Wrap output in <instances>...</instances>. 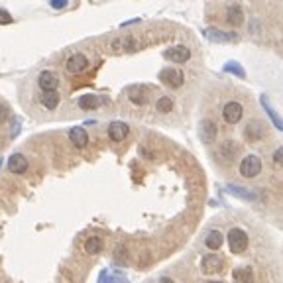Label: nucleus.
<instances>
[{
    "label": "nucleus",
    "instance_id": "1",
    "mask_svg": "<svg viewBox=\"0 0 283 283\" xmlns=\"http://www.w3.org/2000/svg\"><path fill=\"white\" fill-rule=\"evenodd\" d=\"M110 49L112 51H128V53H132V51H138L142 49V41L138 37H134V35H118V37H114L112 41H110Z\"/></svg>",
    "mask_w": 283,
    "mask_h": 283
},
{
    "label": "nucleus",
    "instance_id": "2",
    "mask_svg": "<svg viewBox=\"0 0 283 283\" xmlns=\"http://www.w3.org/2000/svg\"><path fill=\"white\" fill-rule=\"evenodd\" d=\"M248 244H250L248 234H246L242 228H232V230L228 232V246H230V250H232L234 254L246 252Z\"/></svg>",
    "mask_w": 283,
    "mask_h": 283
},
{
    "label": "nucleus",
    "instance_id": "3",
    "mask_svg": "<svg viewBox=\"0 0 283 283\" xmlns=\"http://www.w3.org/2000/svg\"><path fill=\"white\" fill-rule=\"evenodd\" d=\"M262 171V161L258 155H246L240 163V175L246 177V179H252V177H258Z\"/></svg>",
    "mask_w": 283,
    "mask_h": 283
},
{
    "label": "nucleus",
    "instance_id": "4",
    "mask_svg": "<svg viewBox=\"0 0 283 283\" xmlns=\"http://www.w3.org/2000/svg\"><path fill=\"white\" fill-rule=\"evenodd\" d=\"M159 81L167 87H173V89H179L183 83H185V75L179 71V69H173V67H165L161 69L159 73Z\"/></svg>",
    "mask_w": 283,
    "mask_h": 283
},
{
    "label": "nucleus",
    "instance_id": "5",
    "mask_svg": "<svg viewBox=\"0 0 283 283\" xmlns=\"http://www.w3.org/2000/svg\"><path fill=\"white\" fill-rule=\"evenodd\" d=\"M242 116H244V106H242L238 101H230V103L224 105V108H222V118H224V122H228V124H238V122L242 120Z\"/></svg>",
    "mask_w": 283,
    "mask_h": 283
},
{
    "label": "nucleus",
    "instance_id": "6",
    "mask_svg": "<svg viewBox=\"0 0 283 283\" xmlns=\"http://www.w3.org/2000/svg\"><path fill=\"white\" fill-rule=\"evenodd\" d=\"M163 57L167 61H173V63H185L191 59V49L185 45H173V47L163 51Z\"/></svg>",
    "mask_w": 283,
    "mask_h": 283
},
{
    "label": "nucleus",
    "instance_id": "7",
    "mask_svg": "<svg viewBox=\"0 0 283 283\" xmlns=\"http://www.w3.org/2000/svg\"><path fill=\"white\" fill-rule=\"evenodd\" d=\"M205 35H207V39H211V41H214V43L238 41V34H234V32H222V30H216V28H207V30H205Z\"/></svg>",
    "mask_w": 283,
    "mask_h": 283
},
{
    "label": "nucleus",
    "instance_id": "8",
    "mask_svg": "<svg viewBox=\"0 0 283 283\" xmlns=\"http://www.w3.org/2000/svg\"><path fill=\"white\" fill-rule=\"evenodd\" d=\"M65 67H67V71H69V73L79 75V73H83V71L89 67V59H87V55H85V53H73V55L67 59Z\"/></svg>",
    "mask_w": 283,
    "mask_h": 283
},
{
    "label": "nucleus",
    "instance_id": "9",
    "mask_svg": "<svg viewBox=\"0 0 283 283\" xmlns=\"http://www.w3.org/2000/svg\"><path fill=\"white\" fill-rule=\"evenodd\" d=\"M37 85L39 89L45 93V91H57L59 87V77L55 71H41L39 77H37Z\"/></svg>",
    "mask_w": 283,
    "mask_h": 283
},
{
    "label": "nucleus",
    "instance_id": "10",
    "mask_svg": "<svg viewBox=\"0 0 283 283\" xmlns=\"http://www.w3.org/2000/svg\"><path fill=\"white\" fill-rule=\"evenodd\" d=\"M201 270H203V274H207V276L218 274V272L222 270V258H218V256H214V254L205 256V258H203V264H201Z\"/></svg>",
    "mask_w": 283,
    "mask_h": 283
},
{
    "label": "nucleus",
    "instance_id": "11",
    "mask_svg": "<svg viewBox=\"0 0 283 283\" xmlns=\"http://www.w3.org/2000/svg\"><path fill=\"white\" fill-rule=\"evenodd\" d=\"M130 134V128H128V124L126 122H110V126H108V136H110V140L112 142H122L126 140V136Z\"/></svg>",
    "mask_w": 283,
    "mask_h": 283
},
{
    "label": "nucleus",
    "instance_id": "12",
    "mask_svg": "<svg viewBox=\"0 0 283 283\" xmlns=\"http://www.w3.org/2000/svg\"><path fill=\"white\" fill-rule=\"evenodd\" d=\"M8 169L12 173H26L28 171V159L22 155V153H14L10 159H8Z\"/></svg>",
    "mask_w": 283,
    "mask_h": 283
},
{
    "label": "nucleus",
    "instance_id": "13",
    "mask_svg": "<svg viewBox=\"0 0 283 283\" xmlns=\"http://www.w3.org/2000/svg\"><path fill=\"white\" fill-rule=\"evenodd\" d=\"M226 22L232 24V26H240L244 22V10H242V6H238V4L228 6L226 8Z\"/></svg>",
    "mask_w": 283,
    "mask_h": 283
},
{
    "label": "nucleus",
    "instance_id": "14",
    "mask_svg": "<svg viewBox=\"0 0 283 283\" xmlns=\"http://www.w3.org/2000/svg\"><path fill=\"white\" fill-rule=\"evenodd\" d=\"M59 101H61V97H59L57 91H45V93H41V97H39V103H41L47 110H55V108L59 106Z\"/></svg>",
    "mask_w": 283,
    "mask_h": 283
},
{
    "label": "nucleus",
    "instance_id": "15",
    "mask_svg": "<svg viewBox=\"0 0 283 283\" xmlns=\"http://www.w3.org/2000/svg\"><path fill=\"white\" fill-rule=\"evenodd\" d=\"M222 242H224V236L220 230H211L205 238V244L209 250H220L222 248Z\"/></svg>",
    "mask_w": 283,
    "mask_h": 283
},
{
    "label": "nucleus",
    "instance_id": "16",
    "mask_svg": "<svg viewBox=\"0 0 283 283\" xmlns=\"http://www.w3.org/2000/svg\"><path fill=\"white\" fill-rule=\"evenodd\" d=\"M246 138H248L250 142L262 140V138H264V124H262V122H258V120L250 122V124L246 126Z\"/></svg>",
    "mask_w": 283,
    "mask_h": 283
},
{
    "label": "nucleus",
    "instance_id": "17",
    "mask_svg": "<svg viewBox=\"0 0 283 283\" xmlns=\"http://www.w3.org/2000/svg\"><path fill=\"white\" fill-rule=\"evenodd\" d=\"M69 138L71 142L77 145V147H85L87 143H89V134L85 132V128H71V132H69Z\"/></svg>",
    "mask_w": 283,
    "mask_h": 283
},
{
    "label": "nucleus",
    "instance_id": "18",
    "mask_svg": "<svg viewBox=\"0 0 283 283\" xmlns=\"http://www.w3.org/2000/svg\"><path fill=\"white\" fill-rule=\"evenodd\" d=\"M103 248H105V242H103V238H99V236H91V238L85 242V250H87V254H91V256L101 254Z\"/></svg>",
    "mask_w": 283,
    "mask_h": 283
},
{
    "label": "nucleus",
    "instance_id": "19",
    "mask_svg": "<svg viewBox=\"0 0 283 283\" xmlns=\"http://www.w3.org/2000/svg\"><path fill=\"white\" fill-rule=\"evenodd\" d=\"M201 136H203V142H205V143H211V142L214 140V138H216V126H214V122L205 120L203 126H201Z\"/></svg>",
    "mask_w": 283,
    "mask_h": 283
},
{
    "label": "nucleus",
    "instance_id": "20",
    "mask_svg": "<svg viewBox=\"0 0 283 283\" xmlns=\"http://www.w3.org/2000/svg\"><path fill=\"white\" fill-rule=\"evenodd\" d=\"M128 99L134 103V105H143L147 101V91L143 87H130L128 89Z\"/></svg>",
    "mask_w": 283,
    "mask_h": 283
},
{
    "label": "nucleus",
    "instance_id": "21",
    "mask_svg": "<svg viewBox=\"0 0 283 283\" xmlns=\"http://www.w3.org/2000/svg\"><path fill=\"white\" fill-rule=\"evenodd\" d=\"M99 105H101V101L95 95H83V97H79V106L83 110H95Z\"/></svg>",
    "mask_w": 283,
    "mask_h": 283
},
{
    "label": "nucleus",
    "instance_id": "22",
    "mask_svg": "<svg viewBox=\"0 0 283 283\" xmlns=\"http://www.w3.org/2000/svg\"><path fill=\"white\" fill-rule=\"evenodd\" d=\"M218 153L224 157V159H232L236 153H238V145L234 143V142H222L220 143V149H218Z\"/></svg>",
    "mask_w": 283,
    "mask_h": 283
},
{
    "label": "nucleus",
    "instance_id": "23",
    "mask_svg": "<svg viewBox=\"0 0 283 283\" xmlns=\"http://www.w3.org/2000/svg\"><path fill=\"white\" fill-rule=\"evenodd\" d=\"M155 108H157V112L167 114V112H171V110H173V101H171L169 97H159V99H157Z\"/></svg>",
    "mask_w": 283,
    "mask_h": 283
},
{
    "label": "nucleus",
    "instance_id": "24",
    "mask_svg": "<svg viewBox=\"0 0 283 283\" xmlns=\"http://www.w3.org/2000/svg\"><path fill=\"white\" fill-rule=\"evenodd\" d=\"M234 280L236 282H244V283H248L250 280H252V270H236L234 272Z\"/></svg>",
    "mask_w": 283,
    "mask_h": 283
},
{
    "label": "nucleus",
    "instance_id": "25",
    "mask_svg": "<svg viewBox=\"0 0 283 283\" xmlns=\"http://www.w3.org/2000/svg\"><path fill=\"white\" fill-rule=\"evenodd\" d=\"M224 71H230V73H234V75H238V77H246V73H244V69L238 65V63H226L224 65Z\"/></svg>",
    "mask_w": 283,
    "mask_h": 283
},
{
    "label": "nucleus",
    "instance_id": "26",
    "mask_svg": "<svg viewBox=\"0 0 283 283\" xmlns=\"http://www.w3.org/2000/svg\"><path fill=\"white\" fill-rule=\"evenodd\" d=\"M262 105H264V108H266V110L270 112V116H272V120H274V124H276V128H282V120H280V116H278V114H276V112L272 110V106L268 105V101H266L264 97H262Z\"/></svg>",
    "mask_w": 283,
    "mask_h": 283
},
{
    "label": "nucleus",
    "instance_id": "27",
    "mask_svg": "<svg viewBox=\"0 0 283 283\" xmlns=\"http://www.w3.org/2000/svg\"><path fill=\"white\" fill-rule=\"evenodd\" d=\"M12 22H14V18L6 10H0V24H12Z\"/></svg>",
    "mask_w": 283,
    "mask_h": 283
},
{
    "label": "nucleus",
    "instance_id": "28",
    "mask_svg": "<svg viewBox=\"0 0 283 283\" xmlns=\"http://www.w3.org/2000/svg\"><path fill=\"white\" fill-rule=\"evenodd\" d=\"M49 4H51V8L61 10V8H65V6H67V0H49Z\"/></svg>",
    "mask_w": 283,
    "mask_h": 283
},
{
    "label": "nucleus",
    "instance_id": "29",
    "mask_svg": "<svg viewBox=\"0 0 283 283\" xmlns=\"http://www.w3.org/2000/svg\"><path fill=\"white\" fill-rule=\"evenodd\" d=\"M230 191H232L234 195H240V197H246V199H250V197H252V195H250V193H246L244 189H234V187H230Z\"/></svg>",
    "mask_w": 283,
    "mask_h": 283
},
{
    "label": "nucleus",
    "instance_id": "30",
    "mask_svg": "<svg viewBox=\"0 0 283 283\" xmlns=\"http://www.w3.org/2000/svg\"><path fill=\"white\" fill-rule=\"evenodd\" d=\"M8 118V108L4 105H0V122H4Z\"/></svg>",
    "mask_w": 283,
    "mask_h": 283
},
{
    "label": "nucleus",
    "instance_id": "31",
    "mask_svg": "<svg viewBox=\"0 0 283 283\" xmlns=\"http://www.w3.org/2000/svg\"><path fill=\"white\" fill-rule=\"evenodd\" d=\"M282 153H283V149L280 147L276 153H274V159H276V163H282Z\"/></svg>",
    "mask_w": 283,
    "mask_h": 283
},
{
    "label": "nucleus",
    "instance_id": "32",
    "mask_svg": "<svg viewBox=\"0 0 283 283\" xmlns=\"http://www.w3.org/2000/svg\"><path fill=\"white\" fill-rule=\"evenodd\" d=\"M157 283H175V282H173L171 278H161V280H159Z\"/></svg>",
    "mask_w": 283,
    "mask_h": 283
},
{
    "label": "nucleus",
    "instance_id": "33",
    "mask_svg": "<svg viewBox=\"0 0 283 283\" xmlns=\"http://www.w3.org/2000/svg\"><path fill=\"white\" fill-rule=\"evenodd\" d=\"M209 283H222V282H209Z\"/></svg>",
    "mask_w": 283,
    "mask_h": 283
}]
</instances>
